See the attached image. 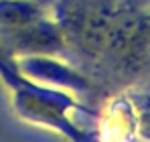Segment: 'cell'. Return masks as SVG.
Segmentation results:
<instances>
[{
    "instance_id": "obj_1",
    "label": "cell",
    "mask_w": 150,
    "mask_h": 142,
    "mask_svg": "<svg viewBox=\"0 0 150 142\" xmlns=\"http://www.w3.org/2000/svg\"><path fill=\"white\" fill-rule=\"evenodd\" d=\"M0 79L10 92L12 108L23 122L55 130L75 142L87 138V132L71 120V112H91L75 99V94L39 83L23 75L16 69L14 59L6 53H0Z\"/></svg>"
},
{
    "instance_id": "obj_2",
    "label": "cell",
    "mask_w": 150,
    "mask_h": 142,
    "mask_svg": "<svg viewBox=\"0 0 150 142\" xmlns=\"http://www.w3.org/2000/svg\"><path fill=\"white\" fill-rule=\"evenodd\" d=\"M63 47V31L47 14L14 28H0V49L12 59L26 55H57Z\"/></svg>"
},
{
    "instance_id": "obj_3",
    "label": "cell",
    "mask_w": 150,
    "mask_h": 142,
    "mask_svg": "<svg viewBox=\"0 0 150 142\" xmlns=\"http://www.w3.org/2000/svg\"><path fill=\"white\" fill-rule=\"evenodd\" d=\"M14 63L23 75L57 89L83 94L89 87V81L83 73L59 61L55 55H26V57H16Z\"/></svg>"
},
{
    "instance_id": "obj_4",
    "label": "cell",
    "mask_w": 150,
    "mask_h": 142,
    "mask_svg": "<svg viewBox=\"0 0 150 142\" xmlns=\"http://www.w3.org/2000/svg\"><path fill=\"white\" fill-rule=\"evenodd\" d=\"M45 14L39 0H0V28H14Z\"/></svg>"
},
{
    "instance_id": "obj_5",
    "label": "cell",
    "mask_w": 150,
    "mask_h": 142,
    "mask_svg": "<svg viewBox=\"0 0 150 142\" xmlns=\"http://www.w3.org/2000/svg\"><path fill=\"white\" fill-rule=\"evenodd\" d=\"M134 116H136V128L142 132V136L150 138V94H136L130 97Z\"/></svg>"
},
{
    "instance_id": "obj_6",
    "label": "cell",
    "mask_w": 150,
    "mask_h": 142,
    "mask_svg": "<svg viewBox=\"0 0 150 142\" xmlns=\"http://www.w3.org/2000/svg\"><path fill=\"white\" fill-rule=\"evenodd\" d=\"M140 37L144 43H150V10L144 14V18L140 23Z\"/></svg>"
},
{
    "instance_id": "obj_7",
    "label": "cell",
    "mask_w": 150,
    "mask_h": 142,
    "mask_svg": "<svg viewBox=\"0 0 150 142\" xmlns=\"http://www.w3.org/2000/svg\"><path fill=\"white\" fill-rule=\"evenodd\" d=\"M0 53H2V49H0Z\"/></svg>"
}]
</instances>
